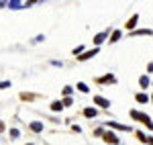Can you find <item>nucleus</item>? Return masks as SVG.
I'll return each mask as SVG.
<instances>
[{
    "label": "nucleus",
    "instance_id": "f257e3e1",
    "mask_svg": "<svg viewBox=\"0 0 153 145\" xmlns=\"http://www.w3.org/2000/svg\"><path fill=\"white\" fill-rule=\"evenodd\" d=\"M131 117H133V119H137V121H141L143 125L147 127V129H151V131H153V121L149 119V117H147V115H145V112H137V110H131Z\"/></svg>",
    "mask_w": 153,
    "mask_h": 145
},
{
    "label": "nucleus",
    "instance_id": "f03ea898",
    "mask_svg": "<svg viewBox=\"0 0 153 145\" xmlns=\"http://www.w3.org/2000/svg\"><path fill=\"white\" fill-rule=\"evenodd\" d=\"M102 139H104L106 143H110V145H118L120 143V137H117L112 131H104V133H102Z\"/></svg>",
    "mask_w": 153,
    "mask_h": 145
},
{
    "label": "nucleus",
    "instance_id": "7ed1b4c3",
    "mask_svg": "<svg viewBox=\"0 0 153 145\" xmlns=\"http://www.w3.org/2000/svg\"><path fill=\"white\" fill-rule=\"evenodd\" d=\"M94 102H96V106H100V109H108L110 106V100L104 96H94Z\"/></svg>",
    "mask_w": 153,
    "mask_h": 145
},
{
    "label": "nucleus",
    "instance_id": "20e7f679",
    "mask_svg": "<svg viewBox=\"0 0 153 145\" xmlns=\"http://www.w3.org/2000/svg\"><path fill=\"white\" fill-rule=\"evenodd\" d=\"M96 53H98V47L90 49V51H88V53H84V55H80V57H78V59H80V61H86V59H90V57H94Z\"/></svg>",
    "mask_w": 153,
    "mask_h": 145
},
{
    "label": "nucleus",
    "instance_id": "39448f33",
    "mask_svg": "<svg viewBox=\"0 0 153 145\" xmlns=\"http://www.w3.org/2000/svg\"><path fill=\"white\" fill-rule=\"evenodd\" d=\"M137 23H139V14H133V16L129 19V23H127V29H133Z\"/></svg>",
    "mask_w": 153,
    "mask_h": 145
},
{
    "label": "nucleus",
    "instance_id": "423d86ee",
    "mask_svg": "<svg viewBox=\"0 0 153 145\" xmlns=\"http://www.w3.org/2000/svg\"><path fill=\"white\" fill-rule=\"evenodd\" d=\"M31 131H35V133H41V131H43V125H41V123H31Z\"/></svg>",
    "mask_w": 153,
    "mask_h": 145
},
{
    "label": "nucleus",
    "instance_id": "0eeeda50",
    "mask_svg": "<svg viewBox=\"0 0 153 145\" xmlns=\"http://www.w3.org/2000/svg\"><path fill=\"white\" fill-rule=\"evenodd\" d=\"M106 37H108V35H106V33H98V35L94 37V43H96V45H100V43H102V41H104Z\"/></svg>",
    "mask_w": 153,
    "mask_h": 145
},
{
    "label": "nucleus",
    "instance_id": "6e6552de",
    "mask_svg": "<svg viewBox=\"0 0 153 145\" xmlns=\"http://www.w3.org/2000/svg\"><path fill=\"white\" fill-rule=\"evenodd\" d=\"M120 37H123V33H120V31H114V33H112V37H110V43H117Z\"/></svg>",
    "mask_w": 153,
    "mask_h": 145
},
{
    "label": "nucleus",
    "instance_id": "1a4fd4ad",
    "mask_svg": "<svg viewBox=\"0 0 153 145\" xmlns=\"http://www.w3.org/2000/svg\"><path fill=\"white\" fill-rule=\"evenodd\" d=\"M135 135H137V139H139V141H143V143H147V141H149V139H147V135L143 133V131H137Z\"/></svg>",
    "mask_w": 153,
    "mask_h": 145
},
{
    "label": "nucleus",
    "instance_id": "9d476101",
    "mask_svg": "<svg viewBox=\"0 0 153 145\" xmlns=\"http://www.w3.org/2000/svg\"><path fill=\"white\" fill-rule=\"evenodd\" d=\"M110 127H114V129H120V131H129V127H125V125H118V123H108Z\"/></svg>",
    "mask_w": 153,
    "mask_h": 145
},
{
    "label": "nucleus",
    "instance_id": "9b49d317",
    "mask_svg": "<svg viewBox=\"0 0 153 145\" xmlns=\"http://www.w3.org/2000/svg\"><path fill=\"white\" fill-rule=\"evenodd\" d=\"M84 115L86 117H96V109H84Z\"/></svg>",
    "mask_w": 153,
    "mask_h": 145
},
{
    "label": "nucleus",
    "instance_id": "f8f14e48",
    "mask_svg": "<svg viewBox=\"0 0 153 145\" xmlns=\"http://www.w3.org/2000/svg\"><path fill=\"white\" fill-rule=\"evenodd\" d=\"M51 109L55 110V112H59V110L63 109V104H61V102H53V104H51Z\"/></svg>",
    "mask_w": 153,
    "mask_h": 145
},
{
    "label": "nucleus",
    "instance_id": "ddd939ff",
    "mask_svg": "<svg viewBox=\"0 0 153 145\" xmlns=\"http://www.w3.org/2000/svg\"><path fill=\"white\" fill-rule=\"evenodd\" d=\"M71 102H74V100H71L70 96H65L63 100H61V104H63V106H71Z\"/></svg>",
    "mask_w": 153,
    "mask_h": 145
},
{
    "label": "nucleus",
    "instance_id": "4468645a",
    "mask_svg": "<svg viewBox=\"0 0 153 145\" xmlns=\"http://www.w3.org/2000/svg\"><path fill=\"white\" fill-rule=\"evenodd\" d=\"M149 98H147V94H137V102H147Z\"/></svg>",
    "mask_w": 153,
    "mask_h": 145
},
{
    "label": "nucleus",
    "instance_id": "2eb2a0df",
    "mask_svg": "<svg viewBox=\"0 0 153 145\" xmlns=\"http://www.w3.org/2000/svg\"><path fill=\"white\" fill-rule=\"evenodd\" d=\"M133 35H151V31L149 29H143V31H135Z\"/></svg>",
    "mask_w": 153,
    "mask_h": 145
},
{
    "label": "nucleus",
    "instance_id": "dca6fc26",
    "mask_svg": "<svg viewBox=\"0 0 153 145\" xmlns=\"http://www.w3.org/2000/svg\"><path fill=\"white\" fill-rule=\"evenodd\" d=\"M71 92H74V88H71V86H65V88H63V96H70Z\"/></svg>",
    "mask_w": 153,
    "mask_h": 145
},
{
    "label": "nucleus",
    "instance_id": "f3484780",
    "mask_svg": "<svg viewBox=\"0 0 153 145\" xmlns=\"http://www.w3.org/2000/svg\"><path fill=\"white\" fill-rule=\"evenodd\" d=\"M141 86H143V88L149 86V78H147V76H143V78H141Z\"/></svg>",
    "mask_w": 153,
    "mask_h": 145
},
{
    "label": "nucleus",
    "instance_id": "a211bd4d",
    "mask_svg": "<svg viewBox=\"0 0 153 145\" xmlns=\"http://www.w3.org/2000/svg\"><path fill=\"white\" fill-rule=\"evenodd\" d=\"M78 88H80L82 92H88V90H90V86H86L84 82H80V84H78Z\"/></svg>",
    "mask_w": 153,
    "mask_h": 145
},
{
    "label": "nucleus",
    "instance_id": "6ab92c4d",
    "mask_svg": "<svg viewBox=\"0 0 153 145\" xmlns=\"http://www.w3.org/2000/svg\"><path fill=\"white\" fill-rule=\"evenodd\" d=\"M21 98H23V100H33L35 94H21Z\"/></svg>",
    "mask_w": 153,
    "mask_h": 145
},
{
    "label": "nucleus",
    "instance_id": "aec40b11",
    "mask_svg": "<svg viewBox=\"0 0 153 145\" xmlns=\"http://www.w3.org/2000/svg\"><path fill=\"white\" fill-rule=\"evenodd\" d=\"M82 45H80V47H76V49H74V55H78V57H80V55H82Z\"/></svg>",
    "mask_w": 153,
    "mask_h": 145
},
{
    "label": "nucleus",
    "instance_id": "412c9836",
    "mask_svg": "<svg viewBox=\"0 0 153 145\" xmlns=\"http://www.w3.org/2000/svg\"><path fill=\"white\" fill-rule=\"evenodd\" d=\"M8 86H10V82H8V80H6V82H0V90H6Z\"/></svg>",
    "mask_w": 153,
    "mask_h": 145
},
{
    "label": "nucleus",
    "instance_id": "4be33fe9",
    "mask_svg": "<svg viewBox=\"0 0 153 145\" xmlns=\"http://www.w3.org/2000/svg\"><path fill=\"white\" fill-rule=\"evenodd\" d=\"M19 135H21V133H19V131H16V129H10V137H12V139H16V137H19Z\"/></svg>",
    "mask_w": 153,
    "mask_h": 145
},
{
    "label": "nucleus",
    "instance_id": "5701e85b",
    "mask_svg": "<svg viewBox=\"0 0 153 145\" xmlns=\"http://www.w3.org/2000/svg\"><path fill=\"white\" fill-rule=\"evenodd\" d=\"M4 129H6V127H4V123L0 121V133H2V131H4Z\"/></svg>",
    "mask_w": 153,
    "mask_h": 145
},
{
    "label": "nucleus",
    "instance_id": "b1692460",
    "mask_svg": "<svg viewBox=\"0 0 153 145\" xmlns=\"http://www.w3.org/2000/svg\"><path fill=\"white\" fill-rule=\"evenodd\" d=\"M147 143H149V145H153V137H151V139H149V141H147Z\"/></svg>",
    "mask_w": 153,
    "mask_h": 145
},
{
    "label": "nucleus",
    "instance_id": "393cba45",
    "mask_svg": "<svg viewBox=\"0 0 153 145\" xmlns=\"http://www.w3.org/2000/svg\"><path fill=\"white\" fill-rule=\"evenodd\" d=\"M27 145H33V143H27Z\"/></svg>",
    "mask_w": 153,
    "mask_h": 145
},
{
    "label": "nucleus",
    "instance_id": "a878e982",
    "mask_svg": "<svg viewBox=\"0 0 153 145\" xmlns=\"http://www.w3.org/2000/svg\"><path fill=\"white\" fill-rule=\"evenodd\" d=\"M151 100H153V96H151Z\"/></svg>",
    "mask_w": 153,
    "mask_h": 145
}]
</instances>
